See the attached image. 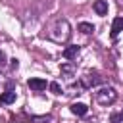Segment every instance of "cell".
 Instances as JSON below:
<instances>
[{
  "mask_svg": "<svg viewBox=\"0 0 123 123\" xmlns=\"http://www.w3.org/2000/svg\"><path fill=\"white\" fill-rule=\"evenodd\" d=\"M48 37L54 42H65L71 37V27H69L67 19H56L54 25L48 29Z\"/></svg>",
  "mask_w": 123,
  "mask_h": 123,
  "instance_id": "cell-1",
  "label": "cell"
},
{
  "mask_svg": "<svg viewBox=\"0 0 123 123\" xmlns=\"http://www.w3.org/2000/svg\"><path fill=\"white\" fill-rule=\"evenodd\" d=\"M115 100H117V92L111 86H104L96 92V102L102 104V106H111Z\"/></svg>",
  "mask_w": 123,
  "mask_h": 123,
  "instance_id": "cell-2",
  "label": "cell"
},
{
  "mask_svg": "<svg viewBox=\"0 0 123 123\" xmlns=\"http://www.w3.org/2000/svg\"><path fill=\"white\" fill-rule=\"evenodd\" d=\"M104 79L98 75V73H88V75H85L83 77V81H81V86L83 88H90V86H96V85H100Z\"/></svg>",
  "mask_w": 123,
  "mask_h": 123,
  "instance_id": "cell-3",
  "label": "cell"
},
{
  "mask_svg": "<svg viewBox=\"0 0 123 123\" xmlns=\"http://www.w3.org/2000/svg\"><path fill=\"white\" fill-rule=\"evenodd\" d=\"M27 85H29V88H31V90H37V92H40V90H44V88H46V81H44V79H38V77L29 79V81H27Z\"/></svg>",
  "mask_w": 123,
  "mask_h": 123,
  "instance_id": "cell-4",
  "label": "cell"
},
{
  "mask_svg": "<svg viewBox=\"0 0 123 123\" xmlns=\"http://www.w3.org/2000/svg\"><path fill=\"white\" fill-rule=\"evenodd\" d=\"M121 31H123V15H119V17L113 19V23H111V37L115 38Z\"/></svg>",
  "mask_w": 123,
  "mask_h": 123,
  "instance_id": "cell-5",
  "label": "cell"
},
{
  "mask_svg": "<svg viewBox=\"0 0 123 123\" xmlns=\"http://www.w3.org/2000/svg\"><path fill=\"white\" fill-rule=\"evenodd\" d=\"M92 8H94V12H96L98 15H106V13H108V2H106V0H96Z\"/></svg>",
  "mask_w": 123,
  "mask_h": 123,
  "instance_id": "cell-6",
  "label": "cell"
},
{
  "mask_svg": "<svg viewBox=\"0 0 123 123\" xmlns=\"http://www.w3.org/2000/svg\"><path fill=\"white\" fill-rule=\"evenodd\" d=\"M86 111H88V108L85 104H81V102L71 104V113H75V115H86Z\"/></svg>",
  "mask_w": 123,
  "mask_h": 123,
  "instance_id": "cell-7",
  "label": "cell"
},
{
  "mask_svg": "<svg viewBox=\"0 0 123 123\" xmlns=\"http://www.w3.org/2000/svg\"><path fill=\"white\" fill-rule=\"evenodd\" d=\"M15 102V92L13 90H6L0 94V104H13Z\"/></svg>",
  "mask_w": 123,
  "mask_h": 123,
  "instance_id": "cell-8",
  "label": "cell"
},
{
  "mask_svg": "<svg viewBox=\"0 0 123 123\" xmlns=\"http://www.w3.org/2000/svg\"><path fill=\"white\" fill-rule=\"evenodd\" d=\"M77 54H79V46H67L63 50V58L65 60H73V58H77Z\"/></svg>",
  "mask_w": 123,
  "mask_h": 123,
  "instance_id": "cell-9",
  "label": "cell"
},
{
  "mask_svg": "<svg viewBox=\"0 0 123 123\" xmlns=\"http://www.w3.org/2000/svg\"><path fill=\"white\" fill-rule=\"evenodd\" d=\"M79 31H81V33H85V35H90V33L94 31V25H90V23L83 21V23H79Z\"/></svg>",
  "mask_w": 123,
  "mask_h": 123,
  "instance_id": "cell-10",
  "label": "cell"
},
{
  "mask_svg": "<svg viewBox=\"0 0 123 123\" xmlns=\"http://www.w3.org/2000/svg\"><path fill=\"white\" fill-rule=\"evenodd\" d=\"M35 123H50L52 121V115H44V117H33Z\"/></svg>",
  "mask_w": 123,
  "mask_h": 123,
  "instance_id": "cell-11",
  "label": "cell"
},
{
  "mask_svg": "<svg viewBox=\"0 0 123 123\" xmlns=\"http://www.w3.org/2000/svg\"><path fill=\"white\" fill-rule=\"evenodd\" d=\"M48 86H50V90H52L54 94H62V86H60L58 83H50Z\"/></svg>",
  "mask_w": 123,
  "mask_h": 123,
  "instance_id": "cell-12",
  "label": "cell"
},
{
  "mask_svg": "<svg viewBox=\"0 0 123 123\" xmlns=\"http://www.w3.org/2000/svg\"><path fill=\"white\" fill-rule=\"evenodd\" d=\"M6 63V56H4V52L0 50V65H4Z\"/></svg>",
  "mask_w": 123,
  "mask_h": 123,
  "instance_id": "cell-13",
  "label": "cell"
}]
</instances>
